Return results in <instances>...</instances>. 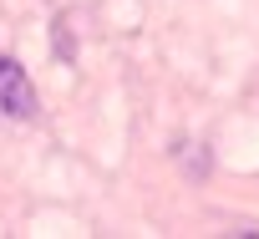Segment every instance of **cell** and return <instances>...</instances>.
Here are the masks:
<instances>
[{"mask_svg":"<svg viewBox=\"0 0 259 239\" xmlns=\"http://www.w3.org/2000/svg\"><path fill=\"white\" fill-rule=\"evenodd\" d=\"M0 112L16 117V123L36 117V87L21 71V61H11V56H0Z\"/></svg>","mask_w":259,"mask_h":239,"instance_id":"1","label":"cell"}]
</instances>
